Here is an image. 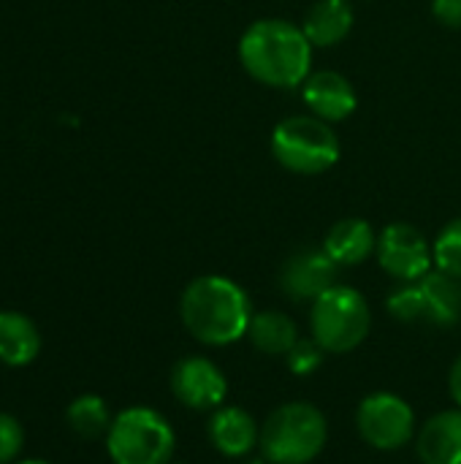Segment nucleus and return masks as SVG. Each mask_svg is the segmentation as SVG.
Returning <instances> with one entry per match:
<instances>
[{
	"mask_svg": "<svg viewBox=\"0 0 461 464\" xmlns=\"http://www.w3.org/2000/svg\"><path fill=\"white\" fill-rule=\"evenodd\" d=\"M253 313L247 291L223 275H201L179 296L182 326L196 343L209 348H228L247 337Z\"/></svg>",
	"mask_w": 461,
	"mask_h": 464,
	"instance_id": "nucleus-1",
	"label": "nucleus"
},
{
	"mask_svg": "<svg viewBox=\"0 0 461 464\" xmlns=\"http://www.w3.org/2000/svg\"><path fill=\"white\" fill-rule=\"evenodd\" d=\"M312 44L288 19H258L239 38L242 68L261 84L291 90L312 73Z\"/></svg>",
	"mask_w": 461,
	"mask_h": 464,
	"instance_id": "nucleus-2",
	"label": "nucleus"
},
{
	"mask_svg": "<svg viewBox=\"0 0 461 464\" xmlns=\"http://www.w3.org/2000/svg\"><path fill=\"white\" fill-rule=\"evenodd\" d=\"M329 443V421L312 402H285L261 424L258 451L269 464L315 462Z\"/></svg>",
	"mask_w": 461,
	"mask_h": 464,
	"instance_id": "nucleus-3",
	"label": "nucleus"
},
{
	"mask_svg": "<svg viewBox=\"0 0 461 464\" xmlns=\"http://www.w3.org/2000/svg\"><path fill=\"white\" fill-rule=\"evenodd\" d=\"M372 332V310L361 291L334 285L310 304V337L331 356L356 351Z\"/></svg>",
	"mask_w": 461,
	"mask_h": 464,
	"instance_id": "nucleus-4",
	"label": "nucleus"
},
{
	"mask_svg": "<svg viewBox=\"0 0 461 464\" xmlns=\"http://www.w3.org/2000/svg\"><path fill=\"white\" fill-rule=\"evenodd\" d=\"M106 451L114 464H171L177 435L163 413L136 405L114 416Z\"/></svg>",
	"mask_w": 461,
	"mask_h": 464,
	"instance_id": "nucleus-5",
	"label": "nucleus"
},
{
	"mask_svg": "<svg viewBox=\"0 0 461 464\" xmlns=\"http://www.w3.org/2000/svg\"><path fill=\"white\" fill-rule=\"evenodd\" d=\"M272 155L285 171L315 177L337 163L340 139L331 122L315 114H293L277 122L272 133Z\"/></svg>",
	"mask_w": 461,
	"mask_h": 464,
	"instance_id": "nucleus-6",
	"label": "nucleus"
},
{
	"mask_svg": "<svg viewBox=\"0 0 461 464\" xmlns=\"http://www.w3.org/2000/svg\"><path fill=\"white\" fill-rule=\"evenodd\" d=\"M391 318L402 324H429L451 329L461 321V280L432 269L416 283H402L386 299Z\"/></svg>",
	"mask_w": 461,
	"mask_h": 464,
	"instance_id": "nucleus-7",
	"label": "nucleus"
},
{
	"mask_svg": "<svg viewBox=\"0 0 461 464\" xmlns=\"http://www.w3.org/2000/svg\"><path fill=\"white\" fill-rule=\"evenodd\" d=\"M416 411L394 392L367 394L356 408L359 438L375 451H399L416 440Z\"/></svg>",
	"mask_w": 461,
	"mask_h": 464,
	"instance_id": "nucleus-8",
	"label": "nucleus"
},
{
	"mask_svg": "<svg viewBox=\"0 0 461 464\" xmlns=\"http://www.w3.org/2000/svg\"><path fill=\"white\" fill-rule=\"evenodd\" d=\"M375 258L397 283H416L432 272L435 256L429 239L410 223H391L378 234Z\"/></svg>",
	"mask_w": 461,
	"mask_h": 464,
	"instance_id": "nucleus-9",
	"label": "nucleus"
},
{
	"mask_svg": "<svg viewBox=\"0 0 461 464\" xmlns=\"http://www.w3.org/2000/svg\"><path fill=\"white\" fill-rule=\"evenodd\" d=\"M171 394L179 405L198 413L217 411L228 397V381L209 356H185L171 367Z\"/></svg>",
	"mask_w": 461,
	"mask_h": 464,
	"instance_id": "nucleus-10",
	"label": "nucleus"
},
{
	"mask_svg": "<svg viewBox=\"0 0 461 464\" xmlns=\"http://www.w3.org/2000/svg\"><path fill=\"white\" fill-rule=\"evenodd\" d=\"M340 266L323 247H302L291 253L280 269V288L293 302H315L337 285Z\"/></svg>",
	"mask_w": 461,
	"mask_h": 464,
	"instance_id": "nucleus-11",
	"label": "nucleus"
},
{
	"mask_svg": "<svg viewBox=\"0 0 461 464\" xmlns=\"http://www.w3.org/2000/svg\"><path fill=\"white\" fill-rule=\"evenodd\" d=\"M206 438L212 449L228 459L250 457L261 440V424L236 405H220L206 421Z\"/></svg>",
	"mask_w": 461,
	"mask_h": 464,
	"instance_id": "nucleus-12",
	"label": "nucleus"
},
{
	"mask_svg": "<svg viewBox=\"0 0 461 464\" xmlns=\"http://www.w3.org/2000/svg\"><path fill=\"white\" fill-rule=\"evenodd\" d=\"M302 98L307 109L326 122L348 120L359 103L356 87L340 71H312L302 84Z\"/></svg>",
	"mask_w": 461,
	"mask_h": 464,
	"instance_id": "nucleus-13",
	"label": "nucleus"
},
{
	"mask_svg": "<svg viewBox=\"0 0 461 464\" xmlns=\"http://www.w3.org/2000/svg\"><path fill=\"white\" fill-rule=\"evenodd\" d=\"M421 464H461V408L440 411L416 432Z\"/></svg>",
	"mask_w": 461,
	"mask_h": 464,
	"instance_id": "nucleus-14",
	"label": "nucleus"
},
{
	"mask_svg": "<svg viewBox=\"0 0 461 464\" xmlns=\"http://www.w3.org/2000/svg\"><path fill=\"white\" fill-rule=\"evenodd\" d=\"M323 250L337 261V266H359L370 256H375L378 234L364 218H342L329 228Z\"/></svg>",
	"mask_w": 461,
	"mask_h": 464,
	"instance_id": "nucleus-15",
	"label": "nucleus"
},
{
	"mask_svg": "<svg viewBox=\"0 0 461 464\" xmlns=\"http://www.w3.org/2000/svg\"><path fill=\"white\" fill-rule=\"evenodd\" d=\"M353 19H356V14H353L351 0H318L307 11V16L302 22V30H304V35L310 38L312 46L329 49V46L342 44L351 35Z\"/></svg>",
	"mask_w": 461,
	"mask_h": 464,
	"instance_id": "nucleus-16",
	"label": "nucleus"
},
{
	"mask_svg": "<svg viewBox=\"0 0 461 464\" xmlns=\"http://www.w3.org/2000/svg\"><path fill=\"white\" fill-rule=\"evenodd\" d=\"M41 353V332L24 313L0 310V364L27 367Z\"/></svg>",
	"mask_w": 461,
	"mask_h": 464,
	"instance_id": "nucleus-17",
	"label": "nucleus"
},
{
	"mask_svg": "<svg viewBox=\"0 0 461 464\" xmlns=\"http://www.w3.org/2000/svg\"><path fill=\"white\" fill-rule=\"evenodd\" d=\"M247 340L264 356H288V351L302 340L299 326L283 310H261L253 313Z\"/></svg>",
	"mask_w": 461,
	"mask_h": 464,
	"instance_id": "nucleus-18",
	"label": "nucleus"
},
{
	"mask_svg": "<svg viewBox=\"0 0 461 464\" xmlns=\"http://www.w3.org/2000/svg\"><path fill=\"white\" fill-rule=\"evenodd\" d=\"M114 416L109 413V405L98 394H82L65 408V424L68 430L82 440H101L109 435Z\"/></svg>",
	"mask_w": 461,
	"mask_h": 464,
	"instance_id": "nucleus-19",
	"label": "nucleus"
},
{
	"mask_svg": "<svg viewBox=\"0 0 461 464\" xmlns=\"http://www.w3.org/2000/svg\"><path fill=\"white\" fill-rule=\"evenodd\" d=\"M435 269L461 280V218H454L432 242Z\"/></svg>",
	"mask_w": 461,
	"mask_h": 464,
	"instance_id": "nucleus-20",
	"label": "nucleus"
},
{
	"mask_svg": "<svg viewBox=\"0 0 461 464\" xmlns=\"http://www.w3.org/2000/svg\"><path fill=\"white\" fill-rule=\"evenodd\" d=\"M323 356H326V351L312 340V337H302L291 351H288V356H285V364H288V370L293 372V375H312L321 364H323Z\"/></svg>",
	"mask_w": 461,
	"mask_h": 464,
	"instance_id": "nucleus-21",
	"label": "nucleus"
},
{
	"mask_svg": "<svg viewBox=\"0 0 461 464\" xmlns=\"http://www.w3.org/2000/svg\"><path fill=\"white\" fill-rule=\"evenodd\" d=\"M22 446H24L22 424L14 416L0 413V464H14V459L22 454Z\"/></svg>",
	"mask_w": 461,
	"mask_h": 464,
	"instance_id": "nucleus-22",
	"label": "nucleus"
},
{
	"mask_svg": "<svg viewBox=\"0 0 461 464\" xmlns=\"http://www.w3.org/2000/svg\"><path fill=\"white\" fill-rule=\"evenodd\" d=\"M432 14L440 24L461 30V0H432Z\"/></svg>",
	"mask_w": 461,
	"mask_h": 464,
	"instance_id": "nucleus-23",
	"label": "nucleus"
},
{
	"mask_svg": "<svg viewBox=\"0 0 461 464\" xmlns=\"http://www.w3.org/2000/svg\"><path fill=\"white\" fill-rule=\"evenodd\" d=\"M448 394L456 402V408H461V356L451 364V372H448Z\"/></svg>",
	"mask_w": 461,
	"mask_h": 464,
	"instance_id": "nucleus-24",
	"label": "nucleus"
},
{
	"mask_svg": "<svg viewBox=\"0 0 461 464\" xmlns=\"http://www.w3.org/2000/svg\"><path fill=\"white\" fill-rule=\"evenodd\" d=\"M16 464H49V462H43V459H24V462H16Z\"/></svg>",
	"mask_w": 461,
	"mask_h": 464,
	"instance_id": "nucleus-25",
	"label": "nucleus"
},
{
	"mask_svg": "<svg viewBox=\"0 0 461 464\" xmlns=\"http://www.w3.org/2000/svg\"><path fill=\"white\" fill-rule=\"evenodd\" d=\"M250 464H269V462H266L264 457H258V459H253V462H250Z\"/></svg>",
	"mask_w": 461,
	"mask_h": 464,
	"instance_id": "nucleus-26",
	"label": "nucleus"
},
{
	"mask_svg": "<svg viewBox=\"0 0 461 464\" xmlns=\"http://www.w3.org/2000/svg\"><path fill=\"white\" fill-rule=\"evenodd\" d=\"M171 464H185V462H171Z\"/></svg>",
	"mask_w": 461,
	"mask_h": 464,
	"instance_id": "nucleus-27",
	"label": "nucleus"
}]
</instances>
